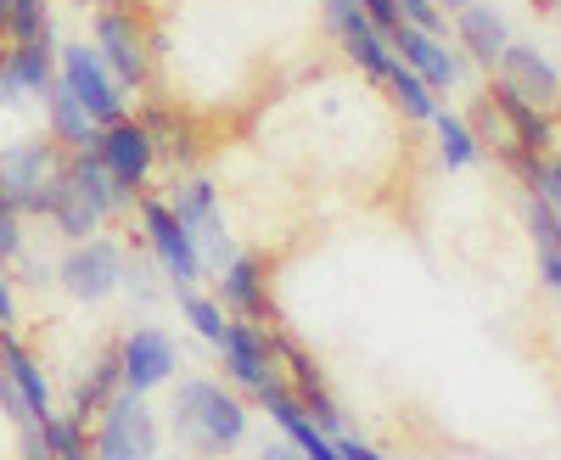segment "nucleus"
I'll list each match as a JSON object with an SVG mask.
<instances>
[{"mask_svg":"<svg viewBox=\"0 0 561 460\" xmlns=\"http://www.w3.org/2000/svg\"><path fill=\"white\" fill-rule=\"evenodd\" d=\"M169 427H174L185 455L214 460V455L237 449L248 438V404L237 393H225L219 382H180L174 410H169Z\"/></svg>","mask_w":561,"mask_h":460,"instance_id":"f257e3e1","label":"nucleus"},{"mask_svg":"<svg viewBox=\"0 0 561 460\" xmlns=\"http://www.w3.org/2000/svg\"><path fill=\"white\" fill-rule=\"evenodd\" d=\"M169 203V214L192 230V242H197V253H203V269H225L230 258H237V242H230V230H225V214H219V186L214 180H203V174H185V180H174V192L163 197Z\"/></svg>","mask_w":561,"mask_h":460,"instance_id":"f03ea898","label":"nucleus"},{"mask_svg":"<svg viewBox=\"0 0 561 460\" xmlns=\"http://www.w3.org/2000/svg\"><path fill=\"white\" fill-rule=\"evenodd\" d=\"M62 152L57 141H12L0 147V203L12 214H45V197H51L57 174H62Z\"/></svg>","mask_w":561,"mask_h":460,"instance_id":"7ed1b4c3","label":"nucleus"},{"mask_svg":"<svg viewBox=\"0 0 561 460\" xmlns=\"http://www.w3.org/2000/svg\"><path fill=\"white\" fill-rule=\"evenodd\" d=\"M57 84H62L68 96H73L90 118H96L102 129L124 118V84L113 79V68L102 62L96 45H84V39L57 45Z\"/></svg>","mask_w":561,"mask_h":460,"instance_id":"20e7f679","label":"nucleus"},{"mask_svg":"<svg viewBox=\"0 0 561 460\" xmlns=\"http://www.w3.org/2000/svg\"><path fill=\"white\" fill-rule=\"evenodd\" d=\"M96 460H158V416L147 410V393L118 388L96 416Z\"/></svg>","mask_w":561,"mask_h":460,"instance_id":"39448f33","label":"nucleus"},{"mask_svg":"<svg viewBox=\"0 0 561 460\" xmlns=\"http://www.w3.org/2000/svg\"><path fill=\"white\" fill-rule=\"evenodd\" d=\"M57 281L68 298L79 303H102L124 287V248L113 237H90V242H73L57 264Z\"/></svg>","mask_w":561,"mask_h":460,"instance_id":"423d86ee","label":"nucleus"},{"mask_svg":"<svg viewBox=\"0 0 561 460\" xmlns=\"http://www.w3.org/2000/svg\"><path fill=\"white\" fill-rule=\"evenodd\" d=\"M140 230H147V248H152V258L163 264V275L174 281V292H180V287H197L203 275H208V269H203V253H197V242H192V230L169 214V203H158V197L140 203Z\"/></svg>","mask_w":561,"mask_h":460,"instance_id":"0eeeda50","label":"nucleus"},{"mask_svg":"<svg viewBox=\"0 0 561 460\" xmlns=\"http://www.w3.org/2000/svg\"><path fill=\"white\" fill-rule=\"evenodd\" d=\"M96 51L118 84H147L152 51H147V34H140L129 7H96Z\"/></svg>","mask_w":561,"mask_h":460,"instance_id":"6e6552de","label":"nucleus"},{"mask_svg":"<svg viewBox=\"0 0 561 460\" xmlns=\"http://www.w3.org/2000/svg\"><path fill=\"white\" fill-rule=\"evenodd\" d=\"M96 158L107 163V174L118 180V186L140 192V186H147V174H152V163H158V141H152V129L140 118H118V124L102 129Z\"/></svg>","mask_w":561,"mask_h":460,"instance_id":"1a4fd4ad","label":"nucleus"},{"mask_svg":"<svg viewBox=\"0 0 561 460\" xmlns=\"http://www.w3.org/2000/svg\"><path fill=\"white\" fill-rule=\"evenodd\" d=\"M174 343H169V332H158V326H135L124 343H118V371H124V388L129 393H152V388H163L169 377H174Z\"/></svg>","mask_w":561,"mask_h":460,"instance_id":"9d476101","label":"nucleus"},{"mask_svg":"<svg viewBox=\"0 0 561 460\" xmlns=\"http://www.w3.org/2000/svg\"><path fill=\"white\" fill-rule=\"evenodd\" d=\"M57 84V39H34V45H7L0 51V107L23 102L28 90L45 96Z\"/></svg>","mask_w":561,"mask_h":460,"instance_id":"9b49d317","label":"nucleus"},{"mask_svg":"<svg viewBox=\"0 0 561 460\" xmlns=\"http://www.w3.org/2000/svg\"><path fill=\"white\" fill-rule=\"evenodd\" d=\"M219 354H225V371L237 377L248 393H259V388L275 377V348H270V332H264V326H248V320H225Z\"/></svg>","mask_w":561,"mask_h":460,"instance_id":"f8f14e48","label":"nucleus"},{"mask_svg":"<svg viewBox=\"0 0 561 460\" xmlns=\"http://www.w3.org/2000/svg\"><path fill=\"white\" fill-rule=\"evenodd\" d=\"M219 303L230 309V314H242L248 326H264V320H275V309H270V275H264V264L253 258V253H237L219 275Z\"/></svg>","mask_w":561,"mask_h":460,"instance_id":"ddd939ff","label":"nucleus"},{"mask_svg":"<svg viewBox=\"0 0 561 460\" xmlns=\"http://www.w3.org/2000/svg\"><path fill=\"white\" fill-rule=\"evenodd\" d=\"M388 45H393V57H399L415 79H427L433 90H449V84L460 79V62L444 51V39H438V34H427V28L399 23V28L388 34Z\"/></svg>","mask_w":561,"mask_h":460,"instance_id":"4468645a","label":"nucleus"},{"mask_svg":"<svg viewBox=\"0 0 561 460\" xmlns=\"http://www.w3.org/2000/svg\"><path fill=\"white\" fill-rule=\"evenodd\" d=\"M332 28H337V39H343L348 62H354L365 79H377V84H382V79L393 73V62H399V57H393V45H388V34L370 23L365 12H348V18H337Z\"/></svg>","mask_w":561,"mask_h":460,"instance_id":"2eb2a0df","label":"nucleus"},{"mask_svg":"<svg viewBox=\"0 0 561 460\" xmlns=\"http://www.w3.org/2000/svg\"><path fill=\"white\" fill-rule=\"evenodd\" d=\"M62 174H68V186H73L90 208H96L102 219H107V214H124V208L135 203V192H129V186H118V180L107 174V163H102L96 152H68Z\"/></svg>","mask_w":561,"mask_h":460,"instance_id":"dca6fc26","label":"nucleus"},{"mask_svg":"<svg viewBox=\"0 0 561 460\" xmlns=\"http://www.w3.org/2000/svg\"><path fill=\"white\" fill-rule=\"evenodd\" d=\"M494 68H500V84H511V90H517V96H528L534 107H545L550 96H561V73L534 51V45H517V39H511L505 57H500Z\"/></svg>","mask_w":561,"mask_h":460,"instance_id":"f3484780","label":"nucleus"},{"mask_svg":"<svg viewBox=\"0 0 561 460\" xmlns=\"http://www.w3.org/2000/svg\"><path fill=\"white\" fill-rule=\"evenodd\" d=\"M0 365H7V377H12V388L23 393V404H28V422L39 427L45 416H57V404H51V382H45V371H39V359L12 337V332H0Z\"/></svg>","mask_w":561,"mask_h":460,"instance_id":"a211bd4d","label":"nucleus"},{"mask_svg":"<svg viewBox=\"0 0 561 460\" xmlns=\"http://www.w3.org/2000/svg\"><path fill=\"white\" fill-rule=\"evenodd\" d=\"M39 102H45V124H51V141H57L62 152H96V141H102V124L90 118V113H84V107L68 96L62 84H51Z\"/></svg>","mask_w":561,"mask_h":460,"instance_id":"6ab92c4d","label":"nucleus"},{"mask_svg":"<svg viewBox=\"0 0 561 460\" xmlns=\"http://www.w3.org/2000/svg\"><path fill=\"white\" fill-rule=\"evenodd\" d=\"M455 28H460V45H466V51H472L478 62H489V68L505 57V45H511L505 23H500L489 7H478V0H472V7H460V12H455Z\"/></svg>","mask_w":561,"mask_h":460,"instance_id":"aec40b11","label":"nucleus"},{"mask_svg":"<svg viewBox=\"0 0 561 460\" xmlns=\"http://www.w3.org/2000/svg\"><path fill=\"white\" fill-rule=\"evenodd\" d=\"M45 219H51L68 242H90V230L102 225V214L90 208L73 186H68V174H57V186H51V197H45Z\"/></svg>","mask_w":561,"mask_h":460,"instance_id":"412c9836","label":"nucleus"},{"mask_svg":"<svg viewBox=\"0 0 561 460\" xmlns=\"http://www.w3.org/2000/svg\"><path fill=\"white\" fill-rule=\"evenodd\" d=\"M118 388H124V371H118V348H113V354H102V359H96V371H90V377L79 382V393H73V410H68V416L90 427V416H102L107 399H113Z\"/></svg>","mask_w":561,"mask_h":460,"instance_id":"4be33fe9","label":"nucleus"},{"mask_svg":"<svg viewBox=\"0 0 561 460\" xmlns=\"http://www.w3.org/2000/svg\"><path fill=\"white\" fill-rule=\"evenodd\" d=\"M494 107L505 113V124H511V129H517L523 152H545V147H550V118H545L528 96H517L511 84H500V90H494Z\"/></svg>","mask_w":561,"mask_h":460,"instance_id":"5701e85b","label":"nucleus"},{"mask_svg":"<svg viewBox=\"0 0 561 460\" xmlns=\"http://www.w3.org/2000/svg\"><path fill=\"white\" fill-rule=\"evenodd\" d=\"M382 84H388V96L399 102L404 118H421V124H433V118H438V90H433L427 79H415L404 62H393V73H388Z\"/></svg>","mask_w":561,"mask_h":460,"instance_id":"b1692460","label":"nucleus"},{"mask_svg":"<svg viewBox=\"0 0 561 460\" xmlns=\"http://www.w3.org/2000/svg\"><path fill=\"white\" fill-rule=\"evenodd\" d=\"M0 34L12 45H34V39H57L51 34V0H12L0 12Z\"/></svg>","mask_w":561,"mask_h":460,"instance_id":"393cba45","label":"nucleus"},{"mask_svg":"<svg viewBox=\"0 0 561 460\" xmlns=\"http://www.w3.org/2000/svg\"><path fill=\"white\" fill-rule=\"evenodd\" d=\"M34 433L51 460H96L90 455V438H84V422H73V416H45Z\"/></svg>","mask_w":561,"mask_h":460,"instance_id":"a878e982","label":"nucleus"},{"mask_svg":"<svg viewBox=\"0 0 561 460\" xmlns=\"http://www.w3.org/2000/svg\"><path fill=\"white\" fill-rule=\"evenodd\" d=\"M433 129H438V152H444V163H449V169L478 163V135L466 129L455 113H438V118H433Z\"/></svg>","mask_w":561,"mask_h":460,"instance_id":"bb28decb","label":"nucleus"},{"mask_svg":"<svg viewBox=\"0 0 561 460\" xmlns=\"http://www.w3.org/2000/svg\"><path fill=\"white\" fill-rule=\"evenodd\" d=\"M517 169L523 180L539 192V203H550V214L561 219V158H534V152H517Z\"/></svg>","mask_w":561,"mask_h":460,"instance_id":"cd10ccee","label":"nucleus"},{"mask_svg":"<svg viewBox=\"0 0 561 460\" xmlns=\"http://www.w3.org/2000/svg\"><path fill=\"white\" fill-rule=\"evenodd\" d=\"M180 309H185V320L219 348V337H225V303L219 298H203V292H192V287H180Z\"/></svg>","mask_w":561,"mask_h":460,"instance_id":"c85d7f7f","label":"nucleus"},{"mask_svg":"<svg viewBox=\"0 0 561 460\" xmlns=\"http://www.w3.org/2000/svg\"><path fill=\"white\" fill-rule=\"evenodd\" d=\"M18 253H23V214L0 203V264H12Z\"/></svg>","mask_w":561,"mask_h":460,"instance_id":"c756f323","label":"nucleus"},{"mask_svg":"<svg viewBox=\"0 0 561 460\" xmlns=\"http://www.w3.org/2000/svg\"><path fill=\"white\" fill-rule=\"evenodd\" d=\"M393 7H399V18L404 23H415V28H427V34H438V7H433V0H393Z\"/></svg>","mask_w":561,"mask_h":460,"instance_id":"7c9ffc66","label":"nucleus"},{"mask_svg":"<svg viewBox=\"0 0 561 460\" xmlns=\"http://www.w3.org/2000/svg\"><path fill=\"white\" fill-rule=\"evenodd\" d=\"M124 287L135 292V298H152L158 287H152V269H147V258H124Z\"/></svg>","mask_w":561,"mask_h":460,"instance_id":"2f4dec72","label":"nucleus"},{"mask_svg":"<svg viewBox=\"0 0 561 460\" xmlns=\"http://www.w3.org/2000/svg\"><path fill=\"white\" fill-rule=\"evenodd\" d=\"M337 455H343V460H382L377 449H370L365 438H354V433H337Z\"/></svg>","mask_w":561,"mask_h":460,"instance_id":"473e14b6","label":"nucleus"},{"mask_svg":"<svg viewBox=\"0 0 561 460\" xmlns=\"http://www.w3.org/2000/svg\"><path fill=\"white\" fill-rule=\"evenodd\" d=\"M539 269H545V281L561 292V248H539Z\"/></svg>","mask_w":561,"mask_h":460,"instance_id":"72a5a7b5","label":"nucleus"},{"mask_svg":"<svg viewBox=\"0 0 561 460\" xmlns=\"http://www.w3.org/2000/svg\"><path fill=\"white\" fill-rule=\"evenodd\" d=\"M12 320H18V309H12V287H7V275H0V326L12 332Z\"/></svg>","mask_w":561,"mask_h":460,"instance_id":"f704fd0d","label":"nucleus"},{"mask_svg":"<svg viewBox=\"0 0 561 460\" xmlns=\"http://www.w3.org/2000/svg\"><path fill=\"white\" fill-rule=\"evenodd\" d=\"M23 460H51V455H45V444H39V433H34V427H23Z\"/></svg>","mask_w":561,"mask_h":460,"instance_id":"c9c22d12","label":"nucleus"},{"mask_svg":"<svg viewBox=\"0 0 561 460\" xmlns=\"http://www.w3.org/2000/svg\"><path fill=\"white\" fill-rule=\"evenodd\" d=\"M259 460H304V455H298L293 444H264V455H259Z\"/></svg>","mask_w":561,"mask_h":460,"instance_id":"e433bc0d","label":"nucleus"},{"mask_svg":"<svg viewBox=\"0 0 561 460\" xmlns=\"http://www.w3.org/2000/svg\"><path fill=\"white\" fill-rule=\"evenodd\" d=\"M433 7H449V12H460V7H472V0H433Z\"/></svg>","mask_w":561,"mask_h":460,"instance_id":"4c0bfd02","label":"nucleus"},{"mask_svg":"<svg viewBox=\"0 0 561 460\" xmlns=\"http://www.w3.org/2000/svg\"><path fill=\"white\" fill-rule=\"evenodd\" d=\"M7 7H12V0H0V12H7Z\"/></svg>","mask_w":561,"mask_h":460,"instance_id":"58836bf2","label":"nucleus"},{"mask_svg":"<svg viewBox=\"0 0 561 460\" xmlns=\"http://www.w3.org/2000/svg\"><path fill=\"white\" fill-rule=\"evenodd\" d=\"M0 332H7V326H0Z\"/></svg>","mask_w":561,"mask_h":460,"instance_id":"ea45409f","label":"nucleus"},{"mask_svg":"<svg viewBox=\"0 0 561 460\" xmlns=\"http://www.w3.org/2000/svg\"><path fill=\"white\" fill-rule=\"evenodd\" d=\"M192 460H197V455H192Z\"/></svg>","mask_w":561,"mask_h":460,"instance_id":"a19ab883","label":"nucleus"}]
</instances>
